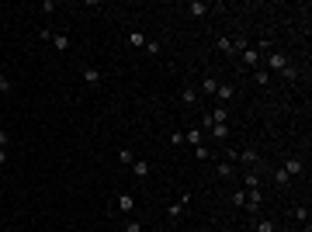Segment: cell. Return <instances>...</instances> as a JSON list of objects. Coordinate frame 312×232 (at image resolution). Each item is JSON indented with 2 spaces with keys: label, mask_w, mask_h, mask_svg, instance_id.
<instances>
[{
  "label": "cell",
  "mask_w": 312,
  "mask_h": 232,
  "mask_svg": "<svg viewBox=\"0 0 312 232\" xmlns=\"http://www.w3.org/2000/svg\"><path fill=\"white\" fill-rule=\"evenodd\" d=\"M260 205H264V190H260V187L246 190V205H243V208H250V211H260Z\"/></svg>",
  "instance_id": "3"
},
{
  "label": "cell",
  "mask_w": 312,
  "mask_h": 232,
  "mask_svg": "<svg viewBox=\"0 0 312 232\" xmlns=\"http://www.w3.org/2000/svg\"><path fill=\"white\" fill-rule=\"evenodd\" d=\"M7 163V149H0V167H4Z\"/></svg>",
  "instance_id": "34"
},
{
  "label": "cell",
  "mask_w": 312,
  "mask_h": 232,
  "mask_svg": "<svg viewBox=\"0 0 312 232\" xmlns=\"http://www.w3.org/2000/svg\"><path fill=\"white\" fill-rule=\"evenodd\" d=\"M194 156H198V160H208V156H212V149H205V146H194Z\"/></svg>",
  "instance_id": "28"
},
{
  "label": "cell",
  "mask_w": 312,
  "mask_h": 232,
  "mask_svg": "<svg viewBox=\"0 0 312 232\" xmlns=\"http://www.w3.org/2000/svg\"><path fill=\"white\" fill-rule=\"evenodd\" d=\"M208 118H212V125H219V122H229V111H225V104H219L215 111H208Z\"/></svg>",
  "instance_id": "14"
},
{
  "label": "cell",
  "mask_w": 312,
  "mask_h": 232,
  "mask_svg": "<svg viewBox=\"0 0 312 232\" xmlns=\"http://www.w3.org/2000/svg\"><path fill=\"white\" fill-rule=\"evenodd\" d=\"M125 42H129L132 49H142V45H146V35H142V31H129V38H125Z\"/></svg>",
  "instance_id": "15"
},
{
  "label": "cell",
  "mask_w": 312,
  "mask_h": 232,
  "mask_svg": "<svg viewBox=\"0 0 312 232\" xmlns=\"http://www.w3.org/2000/svg\"><path fill=\"white\" fill-rule=\"evenodd\" d=\"M14 90V84H11V76H4V73H0V94H11Z\"/></svg>",
  "instance_id": "23"
},
{
  "label": "cell",
  "mask_w": 312,
  "mask_h": 232,
  "mask_svg": "<svg viewBox=\"0 0 312 232\" xmlns=\"http://www.w3.org/2000/svg\"><path fill=\"white\" fill-rule=\"evenodd\" d=\"M253 84L257 87H270V69H257L253 73Z\"/></svg>",
  "instance_id": "16"
},
{
  "label": "cell",
  "mask_w": 312,
  "mask_h": 232,
  "mask_svg": "<svg viewBox=\"0 0 312 232\" xmlns=\"http://www.w3.org/2000/svg\"><path fill=\"white\" fill-rule=\"evenodd\" d=\"M180 104L198 107V90H194V87H184V90H180Z\"/></svg>",
  "instance_id": "9"
},
{
  "label": "cell",
  "mask_w": 312,
  "mask_h": 232,
  "mask_svg": "<svg viewBox=\"0 0 312 232\" xmlns=\"http://www.w3.org/2000/svg\"><path fill=\"white\" fill-rule=\"evenodd\" d=\"M240 56H243V63H246V66H260V49H253V45H246V49H243Z\"/></svg>",
  "instance_id": "8"
},
{
  "label": "cell",
  "mask_w": 312,
  "mask_h": 232,
  "mask_svg": "<svg viewBox=\"0 0 312 232\" xmlns=\"http://www.w3.org/2000/svg\"><path fill=\"white\" fill-rule=\"evenodd\" d=\"M142 49H146L149 56H160V52H163V45H160V42H153V38H146V45H142Z\"/></svg>",
  "instance_id": "22"
},
{
  "label": "cell",
  "mask_w": 312,
  "mask_h": 232,
  "mask_svg": "<svg viewBox=\"0 0 312 232\" xmlns=\"http://www.w3.org/2000/svg\"><path fill=\"white\" fill-rule=\"evenodd\" d=\"M187 201H191V194H184V198H180V201H177V205H170V211H167V215H170V218H174V222H177V218H180V215H184V205H187Z\"/></svg>",
  "instance_id": "13"
},
{
  "label": "cell",
  "mask_w": 312,
  "mask_h": 232,
  "mask_svg": "<svg viewBox=\"0 0 312 232\" xmlns=\"http://www.w3.org/2000/svg\"><path fill=\"white\" fill-rule=\"evenodd\" d=\"M7 142H11V135H7V132H4V128H0V149H4V146H7Z\"/></svg>",
  "instance_id": "33"
},
{
  "label": "cell",
  "mask_w": 312,
  "mask_h": 232,
  "mask_svg": "<svg viewBox=\"0 0 312 232\" xmlns=\"http://www.w3.org/2000/svg\"><path fill=\"white\" fill-rule=\"evenodd\" d=\"M205 232H212V229H205Z\"/></svg>",
  "instance_id": "35"
},
{
  "label": "cell",
  "mask_w": 312,
  "mask_h": 232,
  "mask_svg": "<svg viewBox=\"0 0 312 232\" xmlns=\"http://www.w3.org/2000/svg\"><path fill=\"white\" fill-rule=\"evenodd\" d=\"M281 170H285V173H288V177H298V173H302V170H305V163H302V160H298V156H288V160H285V167H281Z\"/></svg>",
  "instance_id": "6"
},
{
  "label": "cell",
  "mask_w": 312,
  "mask_h": 232,
  "mask_svg": "<svg viewBox=\"0 0 312 232\" xmlns=\"http://www.w3.org/2000/svg\"><path fill=\"white\" fill-rule=\"evenodd\" d=\"M253 232H274V222H270V218H257L253 222Z\"/></svg>",
  "instance_id": "19"
},
{
  "label": "cell",
  "mask_w": 312,
  "mask_h": 232,
  "mask_svg": "<svg viewBox=\"0 0 312 232\" xmlns=\"http://www.w3.org/2000/svg\"><path fill=\"white\" fill-rule=\"evenodd\" d=\"M281 76H285V80H298V69H295V66H291V63H288V66H285V69H281Z\"/></svg>",
  "instance_id": "25"
},
{
  "label": "cell",
  "mask_w": 312,
  "mask_h": 232,
  "mask_svg": "<svg viewBox=\"0 0 312 232\" xmlns=\"http://www.w3.org/2000/svg\"><path fill=\"white\" fill-rule=\"evenodd\" d=\"M260 156H257V149H240V163H246V167H253Z\"/></svg>",
  "instance_id": "17"
},
{
  "label": "cell",
  "mask_w": 312,
  "mask_h": 232,
  "mask_svg": "<svg viewBox=\"0 0 312 232\" xmlns=\"http://www.w3.org/2000/svg\"><path fill=\"white\" fill-rule=\"evenodd\" d=\"M184 142H191V146H205V132H201L198 125H194V128L184 135Z\"/></svg>",
  "instance_id": "11"
},
{
  "label": "cell",
  "mask_w": 312,
  "mask_h": 232,
  "mask_svg": "<svg viewBox=\"0 0 312 232\" xmlns=\"http://www.w3.org/2000/svg\"><path fill=\"white\" fill-rule=\"evenodd\" d=\"M274 180H278V187H288V184H291V177H288L285 170H278V177H274Z\"/></svg>",
  "instance_id": "30"
},
{
  "label": "cell",
  "mask_w": 312,
  "mask_h": 232,
  "mask_svg": "<svg viewBox=\"0 0 312 232\" xmlns=\"http://www.w3.org/2000/svg\"><path fill=\"white\" fill-rule=\"evenodd\" d=\"M243 184H246V190H253V187H260V177H257V173H246Z\"/></svg>",
  "instance_id": "24"
},
{
  "label": "cell",
  "mask_w": 312,
  "mask_h": 232,
  "mask_svg": "<svg viewBox=\"0 0 312 232\" xmlns=\"http://www.w3.org/2000/svg\"><path fill=\"white\" fill-rule=\"evenodd\" d=\"M42 38H49V42H52L59 52H69V49H73V42H69L66 35H52V31H42Z\"/></svg>",
  "instance_id": "2"
},
{
  "label": "cell",
  "mask_w": 312,
  "mask_h": 232,
  "mask_svg": "<svg viewBox=\"0 0 312 232\" xmlns=\"http://www.w3.org/2000/svg\"><path fill=\"white\" fill-rule=\"evenodd\" d=\"M101 80H104V73H101V66H84V84L97 87Z\"/></svg>",
  "instance_id": "4"
},
{
  "label": "cell",
  "mask_w": 312,
  "mask_h": 232,
  "mask_svg": "<svg viewBox=\"0 0 312 232\" xmlns=\"http://www.w3.org/2000/svg\"><path fill=\"white\" fill-rule=\"evenodd\" d=\"M125 232H142V225H139V222L132 218V222H125Z\"/></svg>",
  "instance_id": "32"
},
{
  "label": "cell",
  "mask_w": 312,
  "mask_h": 232,
  "mask_svg": "<svg viewBox=\"0 0 312 232\" xmlns=\"http://www.w3.org/2000/svg\"><path fill=\"white\" fill-rule=\"evenodd\" d=\"M208 132H212V135H215L219 142H225V139H229V122H219V125H212Z\"/></svg>",
  "instance_id": "12"
},
{
  "label": "cell",
  "mask_w": 312,
  "mask_h": 232,
  "mask_svg": "<svg viewBox=\"0 0 312 232\" xmlns=\"http://www.w3.org/2000/svg\"><path fill=\"white\" fill-rule=\"evenodd\" d=\"M285 66H288V56H285V52H270V56H267V69H274V73H281Z\"/></svg>",
  "instance_id": "5"
},
{
  "label": "cell",
  "mask_w": 312,
  "mask_h": 232,
  "mask_svg": "<svg viewBox=\"0 0 312 232\" xmlns=\"http://www.w3.org/2000/svg\"><path fill=\"white\" fill-rule=\"evenodd\" d=\"M229 201H232V205H240V208H243V205H246V190H236V194H232V198H229Z\"/></svg>",
  "instance_id": "26"
},
{
  "label": "cell",
  "mask_w": 312,
  "mask_h": 232,
  "mask_svg": "<svg viewBox=\"0 0 312 232\" xmlns=\"http://www.w3.org/2000/svg\"><path fill=\"white\" fill-rule=\"evenodd\" d=\"M118 160H122V163H129V167H132V160H135V156H132V149H118Z\"/></svg>",
  "instance_id": "27"
},
{
  "label": "cell",
  "mask_w": 312,
  "mask_h": 232,
  "mask_svg": "<svg viewBox=\"0 0 312 232\" xmlns=\"http://www.w3.org/2000/svg\"><path fill=\"white\" fill-rule=\"evenodd\" d=\"M132 173L135 177H149V163L146 160H132Z\"/></svg>",
  "instance_id": "18"
},
{
  "label": "cell",
  "mask_w": 312,
  "mask_h": 232,
  "mask_svg": "<svg viewBox=\"0 0 312 232\" xmlns=\"http://www.w3.org/2000/svg\"><path fill=\"white\" fill-rule=\"evenodd\" d=\"M201 90H205V94H215V90H219V80H215V76H205V80H201Z\"/></svg>",
  "instance_id": "21"
},
{
  "label": "cell",
  "mask_w": 312,
  "mask_h": 232,
  "mask_svg": "<svg viewBox=\"0 0 312 232\" xmlns=\"http://www.w3.org/2000/svg\"><path fill=\"white\" fill-rule=\"evenodd\" d=\"M187 11H191V14H194V18H205V14H208V11H212V7H208V4H205V0H191V4H187Z\"/></svg>",
  "instance_id": "10"
},
{
  "label": "cell",
  "mask_w": 312,
  "mask_h": 232,
  "mask_svg": "<svg viewBox=\"0 0 312 232\" xmlns=\"http://www.w3.org/2000/svg\"><path fill=\"white\" fill-rule=\"evenodd\" d=\"M219 52H225V56H236V49H232V38H219Z\"/></svg>",
  "instance_id": "20"
},
{
  "label": "cell",
  "mask_w": 312,
  "mask_h": 232,
  "mask_svg": "<svg viewBox=\"0 0 312 232\" xmlns=\"http://www.w3.org/2000/svg\"><path fill=\"white\" fill-rule=\"evenodd\" d=\"M215 97H219V104H229L232 97H236V87H232V84H219V90H215Z\"/></svg>",
  "instance_id": "7"
},
{
  "label": "cell",
  "mask_w": 312,
  "mask_h": 232,
  "mask_svg": "<svg viewBox=\"0 0 312 232\" xmlns=\"http://www.w3.org/2000/svg\"><path fill=\"white\" fill-rule=\"evenodd\" d=\"M295 218H298V222H305V225H309V208H295Z\"/></svg>",
  "instance_id": "31"
},
{
  "label": "cell",
  "mask_w": 312,
  "mask_h": 232,
  "mask_svg": "<svg viewBox=\"0 0 312 232\" xmlns=\"http://www.w3.org/2000/svg\"><path fill=\"white\" fill-rule=\"evenodd\" d=\"M114 211H122V215H132L135 211V198L129 194V190H122V194L114 198Z\"/></svg>",
  "instance_id": "1"
},
{
  "label": "cell",
  "mask_w": 312,
  "mask_h": 232,
  "mask_svg": "<svg viewBox=\"0 0 312 232\" xmlns=\"http://www.w3.org/2000/svg\"><path fill=\"white\" fill-rule=\"evenodd\" d=\"M219 177H222V180L232 177V163H219Z\"/></svg>",
  "instance_id": "29"
}]
</instances>
